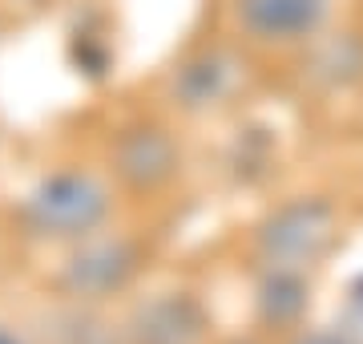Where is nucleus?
Returning <instances> with one entry per match:
<instances>
[{
  "label": "nucleus",
  "instance_id": "1",
  "mask_svg": "<svg viewBox=\"0 0 363 344\" xmlns=\"http://www.w3.org/2000/svg\"><path fill=\"white\" fill-rule=\"evenodd\" d=\"M25 227L45 239H85L105 223L109 195L93 174H52L25 199Z\"/></svg>",
  "mask_w": 363,
  "mask_h": 344
},
{
  "label": "nucleus",
  "instance_id": "2",
  "mask_svg": "<svg viewBox=\"0 0 363 344\" xmlns=\"http://www.w3.org/2000/svg\"><path fill=\"white\" fill-rule=\"evenodd\" d=\"M335 239V211L319 199H298L286 203L262 223L259 231V252L271 267L298 272L311 267Z\"/></svg>",
  "mask_w": 363,
  "mask_h": 344
},
{
  "label": "nucleus",
  "instance_id": "3",
  "mask_svg": "<svg viewBox=\"0 0 363 344\" xmlns=\"http://www.w3.org/2000/svg\"><path fill=\"white\" fill-rule=\"evenodd\" d=\"M133 272H138V252L125 239H97V243H85L69 255L61 284L77 300H101V296H113L125 288Z\"/></svg>",
  "mask_w": 363,
  "mask_h": 344
},
{
  "label": "nucleus",
  "instance_id": "4",
  "mask_svg": "<svg viewBox=\"0 0 363 344\" xmlns=\"http://www.w3.org/2000/svg\"><path fill=\"white\" fill-rule=\"evenodd\" d=\"M210 328L206 308L194 296H157L130 320V344H202Z\"/></svg>",
  "mask_w": 363,
  "mask_h": 344
},
{
  "label": "nucleus",
  "instance_id": "5",
  "mask_svg": "<svg viewBox=\"0 0 363 344\" xmlns=\"http://www.w3.org/2000/svg\"><path fill=\"white\" fill-rule=\"evenodd\" d=\"M117 174L133 186V190H154L178 171V146L166 130H154V126H142V130H130L121 142H117Z\"/></svg>",
  "mask_w": 363,
  "mask_h": 344
},
{
  "label": "nucleus",
  "instance_id": "6",
  "mask_svg": "<svg viewBox=\"0 0 363 344\" xmlns=\"http://www.w3.org/2000/svg\"><path fill=\"white\" fill-rule=\"evenodd\" d=\"M238 16L267 41L307 37L323 21V0H238Z\"/></svg>",
  "mask_w": 363,
  "mask_h": 344
},
{
  "label": "nucleus",
  "instance_id": "7",
  "mask_svg": "<svg viewBox=\"0 0 363 344\" xmlns=\"http://www.w3.org/2000/svg\"><path fill=\"white\" fill-rule=\"evenodd\" d=\"M259 308H262V316L274 320V324L298 320V312L307 308V288H303L298 272L271 267V276L262 279V288H259Z\"/></svg>",
  "mask_w": 363,
  "mask_h": 344
},
{
  "label": "nucleus",
  "instance_id": "8",
  "mask_svg": "<svg viewBox=\"0 0 363 344\" xmlns=\"http://www.w3.org/2000/svg\"><path fill=\"white\" fill-rule=\"evenodd\" d=\"M298 344H351V340H343V336H331V332H315V336H303Z\"/></svg>",
  "mask_w": 363,
  "mask_h": 344
},
{
  "label": "nucleus",
  "instance_id": "9",
  "mask_svg": "<svg viewBox=\"0 0 363 344\" xmlns=\"http://www.w3.org/2000/svg\"><path fill=\"white\" fill-rule=\"evenodd\" d=\"M0 344H21L16 336H9V332H0Z\"/></svg>",
  "mask_w": 363,
  "mask_h": 344
}]
</instances>
